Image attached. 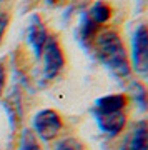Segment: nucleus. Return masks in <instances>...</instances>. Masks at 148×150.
I'll return each instance as SVG.
<instances>
[{
	"label": "nucleus",
	"instance_id": "obj_1",
	"mask_svg": "<svg viewBox=\"0 0 148 150\" xmlns=\"http://www.w3.org/2000/svg\"><path fill=\"white\" fill-rule=\"evenodd\" d=\"M97 57L116 79H128L132 74L130 57L120 35L115 30L100 32L93 40Z\"/></svg>",
	"mask_w": 148,
	"mask_h": 150
},
{
	"label": "nucleus",
	"instance_id": "obj_2",
	"mask_svg": "<svg viewBox=\"0 0 148 150\" xmlns=\"http://www.w3.org/2000/svg\"><path fill=\"white\" fill-rule=\"evenodd\" d=\"M32 123L35 137L43 142H50V140L57 139V135L63 129L62 117L52 108H43V110L37 112Z\"/></svg>",
	"mask_w": 148,
	"mask_h": 150
},
{
	"label": "nucleus",
	"instance_id": "obj_3",
	"mask_svg": "<svg viewBox=\"0 0 148 150\" xmlns=\"http://www.w3.org/2000/svg\"><path fill=\"white\" fill-rule=\"evenodd\" d=\"M130 67L137 74H148V27L145 23L138 25L132 37Z\"/></svg>",
	"mask_w": 148,
	"mask_h": 150
},
{
	"label": "nucleus",
	"instance_id": "obj_4",
	"mask_svg": "<svg viewBox=\"0 0 148 150\" xmlns=\"http://www.w3.org/2000/svg\"><path fill=\"white\" fill-rule=\"evenodd\" d=\"M42 62H43V69H42V74H43V79L45 80H53L65 67V55H63V50L60 47V43L55 37H48L45 47H43V52H42Z\"/></svg>",
	"mask_w": 148,
	"mask_h": 150
},
{
	"label": "nucleus",
	"instance_id": "obj_5",
	"mask_svg": "<svg viewBox=\"0 0 148 150\" xmlns=\"http://www.w3.org/2000/svg\"><path fill=\"white\" fill-rule=\"evenodd\" d=\"M122 150H148V120L133 123L122 142Z\"/></svg>",
	"mask_w": 148,
	"mask_h": 150
},
{
	"label": "nucleus",
	"instance_id": "obj_6",
	"mask_svg": "<svg viewBox=\"0 0 148 150\" xmlns=\"http://www.w3.org/2000/svg\"><path fill=\"white\" fill-rule=\"evenodd\" d=\"M95 122L98 129L108 137H116L125 129L127 115L125 112H111V113H95Z\"/></svg>",
	"mask_w": 148,
	"mask_h": 150
},
{
	"label": "nucleus",
	"instance_id": "obj_7",
	"mask_svg": "<svg viewBox=\"0 0 148 150\" xmlns=\"http://www.w3.org/2000/svg\"><path fill=\"white\" fill-rule=\"evenodd\" d=\"M48 32L45 28V23L43 20L40 18L38 15H33L32 20H30V25H28V32H27V40L32 47L33 54L37 59L42 57V52H43V47L48 40Z\"/></svg>",
	"mask_w": 148,
	"mask_h": 150
},
{
	"label": "nucleus",
	"instance_id": "obj_8",
	"mask_svg": "<svg viewBox=\"0 0 148 150\" xmlns=\"http://www.w3.org/2000/svg\"><path fill=\"white\" fill-rule=\"evenodd\" d=\"M130 97L127 93H111L97 98L92 108V113H111V112H123L127 108Z\"/></svg>",
	"mask_w": 148,
	"mask_h": 150
},
{
	"label": "nucleus",
	"instance_id": "obj_9",
	"mask_svg": "<svg viewBox=\"0 0 148 150\" xmlns=\"http://www.w3.org/2000/svg\"><path fill=\"white\" fill-rule=\"evenodd\" d=\"M97 28H98V25L88 17V13H85V17L82 18L80 27H78V38L82 40V43L85 47H90L93 43V40L97 37Z\"/></svg>",
	"mask_w": 148,
	"mask_h": 150
},
{
	"label": "nucleus",
	"instance_id": "obj_10",
	"mask_svg": "<svg viewBox=\"0 0 148 150\" xmlns=\"http://www.w3.org/2000/svg\"><path fill=\"white\" fill-rule=\"evenodd\" d=\"M87 13H88V17L95 22L97 25H103V23H106V22L110 20L111 7L108 5V4H105L103 0H98V2H95V4L92 5V8L87 12Z\"/></svg>",
	"mask_w": 148,
	"mask_h": 150
},
{
	"label": "nucleus",
	"instance_id": "obj_11",
	"mask_svg": "<svg viewBox=\"0 0 148 150\" xmlns=\"http://www.w3.org/2000/svg\"><path fill=\"white\" fill-rule=\"evenodd\" d=\"M130 95L138 103L140 110L147 112L148 110V87H145L142 82H133L130 85Z\"/></svg>",
	"mask_w": 148,
	"mask_h": 150
},
{
	"label": "nucleus",
	"instance_id": "obj_12",
	"mask_svg": "<svg viewBox=\"0 0 148 150\" xmlns=\"http://www.w3.org/2000/svg\"><path fill=\"white\" fill-rule=\"evenodd\" d=\"M18 150H42L40 147V142L35 137L33 130H23L20 137V145H18Z\"/></svg>",
	"mask_w": 148,
	"mask_h": 150
},
{
	"label": "nucleus",
	"instance_id": "obj_13",
	"mask_svg": "<svg viewBox=\"0 0 148 150\" xmlns=\"http://www.w3.org/2000/svg\"><path fill=\"white\" fill-rule=\"evenodd\" d=\"M52 150H85V145L75 137H67V139L55 142Z\"/></svg>",
	"mask_w": 148,
	"mask_h": 150
},
{
	"label": "nucleus",
	"instance_id": "obj_14",
	"mask_svg": "<svg viewBox=\"0 0 148 150\" xmlns=\"http://www.w3.org/2000/svg\"><path fill=\"white\" fill-rule=\"evenodd\" d=\"M7 27H8V15L5 12H0V43L4 40V35L7 32Z\"/></svg>",
	"mask_w": 148,
	"mask_h": 150
},
{
	"label": "nucleus",
	"instance_id": "obj_15",
	"mask_svg": "<svg viewBox=\"0 0 148 150\" xmlns=\"http://www.w3.org/2000/svg\"><path fill=\"white\" fill-rule=\"evenodd\" d=\"M5 82H7V67L4 59L0 60V95L4 93V88H5Z\"/></svg>",
	"mask_w": 148,
	"mask_h": 150
},
{
	"label": "nucleus",
	"instance_id": "obj_16",
	"mask_svg": "<svg viewBox=\"0 0 148 150\" xmlns=\"http://www.w3.org/2000/svg\"><path fill=\"white\" fill-rule=\"evenodd\" d=\"M0 2H4V0H0Z\"/></svg>",
	"mask_w": 148,
	"mask_h": 150
}]
</instances>
